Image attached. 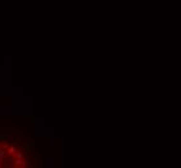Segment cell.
<instances>
[{
  "label": "cell",
  "instance_id": "1",
  "mask_svg": "<svg viewBox=\"0 0 181 168\" xmlns=\"http://www.w3.org/2000/svg\"><path fill=\"white\" fill-rule=\"evenodd\" d=\"M16 153H17V147H16L14 145L9 146L8 151H6V154H9V155H16Z\"/></svg>",
  "mask_w": 181,
  "mask_h": 168
},
{
  "label": "cell",
  "instance_id": "2",
  "mask_svg": "<svg viewBox=\"0 0 181 168\" xmlns=\"http://www.w3.org/2000/svg\"><path fill=\"white\" fill-rule=\"evenodd\" d=\"M5 158H6V151L4 149H0V164H1L3 160H5Z\"/></svg>",
  "mask_w": 181,
  "mask_h": 168
},
{
  "label": "cell",
  "instance_id": "3",
  "mask_svg": "<svg viewBox=\"0 0 181 168\" xmlns=\"http://www.w3.org/2000/svg\"><path fill=\"white\" fill-rule=\"evenodd\" d=\"M22 145L25 146V149H26V150H30L31 147H32V142H30V141H25V142H22Z\"/></svg>",
  "mask_w": 181,
  "mask_h": 168
},
{
  "label": "cell",
  "instance_id": "4",
  "mask_svg": "<svg viewBox=\"0 0 181 168\" xmlns=\"http://www.w3.org/2000/svg\"><path fill=\"white\" fill-rule=\"evenodd\" d=\"M16 158H17V159H22V158H23V154H22V153H16Z\"/></svg>",
  "mask_w": 181,
  "mask_h": 168
},
{
  "label": "cell",
  "instance_id": "5",
  "mask_svg": "<svg viewBox=\"0 0 181 168\" xmlns=\"http://www.w3.org/2000/svg\"><path fill=\"white\" fill-rule=\"evenodd\" d=\"M21 163H22V159H16L14 166H21Z\"/></svg>",
  "mask_w": 181,
  "mask_h": 168
},
{
  "label": "cell",
  "instance_id": "6",
  "mask_svg": "<svg viewBox=\"0 0 181 168\" xmlns=\"http://www.w3.org/2000/svg\"><path fill=\"white\" fill-rule=\"evenodd\" d=\"M29 164H27V162H25V160H22V163H21V167H27Z\"/></svg>",
  "mask_w": 181,
  "mask_h": 168
}]
</instances>
